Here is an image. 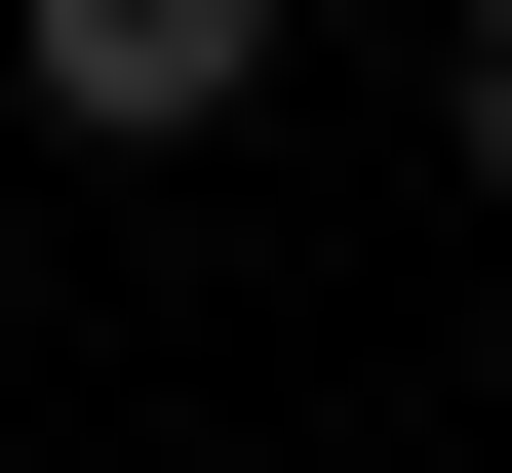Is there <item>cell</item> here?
Here are the masks:
<instances>
[{
    "instance_id": "6da1fadb",
    "label": "cell",
    "mask_w": 512,
    "mask_h": 473,
    "mask_svg": "<svg viewBox=\"0 0 512 473\" xmlns=\"http://www.w3.org/2000/svg\"><path fill=\"white\" fill-rule=\"evenodd\" d=\"M0 79H40L79 158H197V119L276 79V0H0Z\"/></svg>"
},
{
    "instance_id": "7a4b0ae2",
    "label": "cell",
    "mask_w": 512,
    "mask_h": 473,
    "mask_svg": "<svg viewBox=\"0 0 512 473\" xmlns=\"http://www.w3.org/2000/svg\"><path fill=\"white\" fill-rule=\"evenodd\" d=\"M434 158H473V198H512V0H434Z\"/></svg>"
}]
</instances>
